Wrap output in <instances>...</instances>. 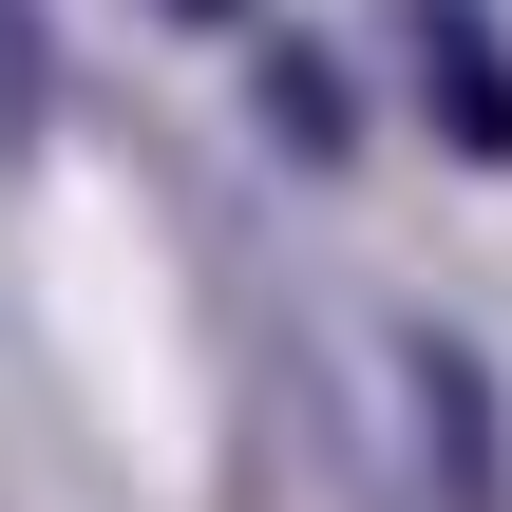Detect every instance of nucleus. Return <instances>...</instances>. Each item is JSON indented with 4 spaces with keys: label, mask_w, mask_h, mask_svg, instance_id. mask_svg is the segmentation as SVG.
<instances>
[{
    "label": "nucleus",
    "mask_w": 512,
    "mask_h": 512,
    "mask_svg": "<svg viewBox=\"0 0 512 512\" xmlns=\"http://www.w3.org/2000/svg\"><path fill=\"white\" fill-rule=\"evenodd\" d=\"M247 76H266V133H285L304 171H342V152H361V95H342V57H304V38H266V19H247Z\"/></svg>",
    "instance_id": "7ed1b4c3"
},
{
    "label": "nucleus",
    "mask_w": 512,
    "mask_h": 512,
    "mask_svg": "<svg viewBox=\"0 0 512 512\" xmlns=\"http://www.w3.org/2000/svg\"><path fill=\"white\" fill-rule=\"evenodd\" d=\"M418 418H437V512H512V418L475 342H418Z\"/></svg>",
    "instance_id": "f03ea898"
},
{
    "label": "nucleus",
    "mask_w": 512,
    "mask_h": 512,
    "mask_svg": "<svg viewBox=\"0 0 512 512\" xmlns=\"http://www.w3.org/2000/svg\"><path fill=\"white\" fill-rule=\"evenodd\" d=\"M380 38H399L418 133H437L456 171H512V19L494 0H380Z\"/></svg>",
    "instance_id": "f257e3e1"
},
{
    "label": "nucleus",
    "mask_w": 512,
    "mask_h": 512,
    "mask_svg": "<svg viewBox=\"0 0 512 512\" xmlns=\"http://www.w3.org/2000/svg\"><path fill=\"white\" fill-rule=\"evenodd\" d=\"M57 133V38H38V0H0V152H38Z\"/></svg>",
    "instance_id": "20e7f679"
},
{
    "label": "nucleus",
    "mask_w": 512,
    "mask_h": 512,
    "mask_svg": "<svg viewBox=\"0 0 512 512\" xmlns=\"http://www.w3.org/2000/svg\"><path fill=\"white\" fill-rule=\"evenodd\" d=\"M152 19H190V38H247V19H266V0H152Z\"/></svg>",
    "instance_id": "39448f33"
}]
</instances>
